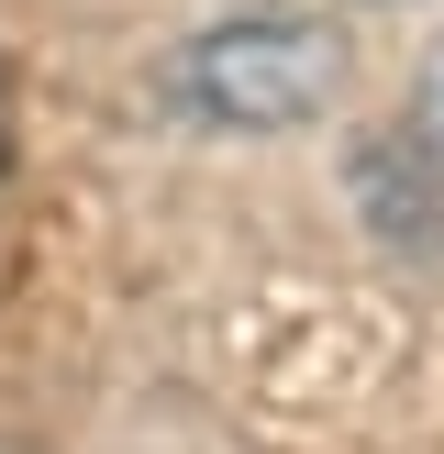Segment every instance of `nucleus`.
I'll list each match as a JSON object with an SVG mask.
<instances>
[{"instance_id": "nucleus-1", "label": "nucleus", "mask_w": 444, "mask_h": 454, "mask_svg": "<svg viewBox=\"0 0 444 454\" xmlns=\"http://www.w3.org/2000/svg\"><path fill=\"white\" fill-rule=\"evenodd\" d=\"M167 100L189 111V122H222V133H300L311 111L345 100V34H322V22H211V34L178 44L167 67Z\"/></svg>"}, {"instance_id": "nucleus-2", "label": "nucleus", "mask_w": 444, "mask_h": 454, "mask_svg": "<svg viewBox=\"0 0 444 454\" xmlns=\"http://www.w3.org/2000/svg\"><path fill=\"white\" fill-rule=\"evenodd\" d=\"M411 133L444 155V56H433V78H422V122H411Z\"/></svg>"}]
</instances>
